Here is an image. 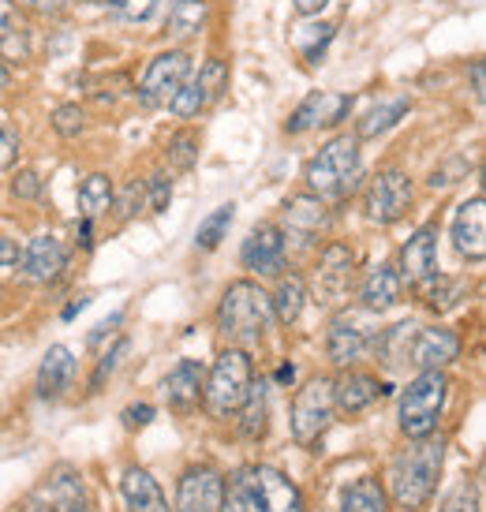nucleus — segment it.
<instances>
[{
	"mask_svg": "<svg viewBox=\"0 0 486 512\" xmlns=\"http://www.w3.org/2000/svg\"><path fill=\"white\" fill-rule=\"evenodd\" d=\"M221 512H303V494L285 471L247 464L221 490Z\"/></svg>",
	"mask_w": 486,
	"mask_h": 512,
	"instance_id": "nucleus-1",
	"label": "nucleus"
},
{
	"mask_svg": "<svg viewBox=\"0 0 486 512\" xmlns=\"http://www.w3.org/2000/svg\"><path fill=\"white\" fill-rule=\"evenodd\" d=\"M445 460V441L427 434V438H412L408 449L393 456L389 464V494L397 501V509L419 512L434 498V486L442 475Z\"/></svg>",
	"mask_w": 486,
	"mask_h": 512,
	"instance_id": "nucleus-2",
	"label": "nucleus"
},
{
	"mask_svg": "<svg viewBox=\"0 0 486 512\" xmlns=\"http://www.w3.org/2000/svg\"><path fill=\"white\" fill-rule=\"evenodd\" d=\"M273 322L270 296L255 281H232L217 307V329L232 348H251L266 337Z\"/></svg>",
	"mask_w": 486,
	"mask_h": 512,
	"instance_id": "nucleus-3",
	"label": "nucleus"
},
{
	"mask_svg": "<svg viewBox=\"0 0 486 512\" xmlns=\"http://www.w3.org/2000/svg\"><path fill=\"white\" fill-rule=\"evenodd\" d=\"M255 367L243 348H225L210 367V378H202V404L214 419H229L240 412V404L251 393Z\"/></svg>",
	"mask_w": 486,
	"mask_h": 512,
	"instance_id": "nucleus-4",
	"label": "nucleus"
},
{
	"mask_svg": "<svg viewBox=\"0 0 486 512\" xmlns=\"http://www.w3.org/2000/svg\"><path fill=\"white\" fill-rule=\"evenodd\" d=\"M303 180L311 187V195L318 199H333L352 191V184L359 180V139L356 135H337L307 161Z\"/></svg>",
	"mask_w": 486,
	"mask_h": 512,
	"instance_id": "nucleus-5",
	"label": "nucleus"
},
{
	"mask_svg": "<svg viewBox=\"0 0 486 512\" xmlns=\"http://www.w3.org/2000/svg\"><path fill=\"white\" fill-rule=\"evenodd\" d=\"M445 397H449V378L445 370H419L408 389L401 393V430L408 438H427L442 419Z\"/></svg>",
	"mask_w": 486,
	"mask_h": 512,
	"instance_id": "nucleus-6",
	"label": "nucleus"
},
{
	"mask_svg": "<svg viewBox=\"0 0 486 512\" xmlns=\"http://www.w3.org/2000/svg\"><path fill=\"white\" fill-rule=\"evenodd\" d=\"M378 326H374L371 311H341L333 314L326 333V359L333 367H352L374 348Z\"/></svg>",
	"mask_w": 486,
	"mask_h": 512,
	"instance_id": "nucleus-7",
	"label": "nucleus"
},
{
	"mask_svg": "<svg viewBox=\"0 0 486 512\" xmlns=\"http://www.w3.org/2000/svg\"><path fill=\"white\" fill-rule=\"evenodd\" d=\"M333 419V382L329 378H311L292 400V438L300 445H318Z\"/></svg>",
	"mask_w": 486,
	"mask_h": 512,
	"instance_id": "nucleus-8",
	"label": "nucleus"
},
{
	"mask_svg": "<svg viewBox=\"0 0 486 512\" xmlns=\"http://www.w3.org/2000/svg\"><path fill=\"white\" fill-rule=\"evenodd\" d=\"M408 206H412V180L401 169L378 172L367 187V199H363L371 225H397L408 214Z\"/></svg>",
	"mask_w": 486,
	"mask_h": 512,
	"instance_id": "nucleus-9",
	"label": "nucleus"
},
{
	"mask_svg": "<svg viewBox=\"0 0 486 512\" xmlns=\"http://www.w3.org/2000/svg\"><path fill=\"white\" fill-rule=\"evenodd\" d=\"M191 75V57L180 53V49H169V53H158L146 68L143 83H139V101L150 105V109H161L176 98V90L187 83Z\"/></svg>",
	"mask_w": 486,
	"mask_h": 512,
	"instance_id": "nucleus-10",
	"label": "nucleus"
},
{
	"mask_svg": "<svg viewBox=\"0 0 486 512\" xmlns=\"http://www.w3.org/2000/svg\"><path fill=\"white\" fill-rule=\"evenodd\" d=\"M352 247L348 243H326L322 255H318V270H315V296L318 303H341L348 296V285H352Z\"/></svg>",
	"mask_w": 486,
	"mask_h": 512,
	"instance_id": "nucleus-11",
	"label": "nucleus"
},
{
	"mask_svg": "<svg viewBox=\"0 0 486 512\" xmlns=\"http://www.w3.org/2000/svg\"><path fill=\"white\" fill-rule=\"evenodd\" d=\"M285 232L277 225H258L251 228V236L243 240V251H240V262L243 270L258 273V277H270V273H281L285 270Z\"/></svg>",
	"mask_w": 486,
	"mask_h": 512,
	"instance_id": "nucleus-12",
	"label": "nucleus"
},
{
	"mask_svg": "<svg viewBox=\"0 0 486 512\" xmlns=\"http://www.w3.org/2000/svg\"><path fill=\"white\" fill-rule=\"evenodd\" d=\"M352 109V98H344V94H329V90H315V94H307V98L296 105V113L285 120V131L288 135H303V131L311 128H333V124H341V116Z\"/></svg>",
	"mask_w": 486,
	"mask_h": 512,
	"instance_id": "nucleus-13",
	"label": "nucleus"
},
{
	"mask_svg": "<svg viewBox=\"0 0 486 512\" xmlns=\"http://www.w3.org/2000/svg\"><path fill=\"white\" fill-rule=\"evenodd\" d=\"M221 490L225 479L214 468H187L180 479V494H176V512H221Z\"/></svg>",
	"mask_w": 486,
	"mask_h": 512,
	"instance_id": "nucleus-14",
	"label": "nucleus"
},
{
	"mask_svg": "<svg viewBox=\"0 0 486 512\" xmlns=\"http://www.w3.org/2000/svg\"><path fill=\"white\" fill-rule=\"evenodd\" d=\"M68 266V251H64V243L57 236H34L27 243V251L19 258V270L27 281L34 285H49V281H57L60 273Z\"/></svg>",
	"mask_w": 486,
	"mask_h": 512,
	"instance_id": "nucleus-15",
	"label": "nucleus"
},
{
	"mask_svg": "<svg viewBox=\"0 0 486 512\" xmlns=\"http://www.w3.org/2000/svg\"><path fill=\"white\" fill-rule=\"evenodd\" d=\"M401 281L408 285H419L423 277L438 273V225H423L412 232V240L401 247Z\"/></svg>",
	"mask_w": 486,
	"mask_h": 512,
	"instance_id": "nucleus-16",
	"label": "nucleus"
},
{
	"mask_svg": "<svg viewBox=\"0 0 486 512\" xmlns=\"http://www.w3.org/2000/svg\"><path fill=\"white\" fill-rule=\"evenodd\" d=\"M453 247L468 262H483L486 258V202L483 195L468 199L453 217Z\"/></svg>",
	"mask_w": 486,
	"mask_h": 512,
	"instance_id": "nucleus-17",
	"label": "nucleus"
},
{
	"mask_svg": "<svg viewBox=\"0 0 486 512\" xmlns=\"http://www.w3.org/2000/svg\"><path fill=\"white\" fill-rule=\"evenodd\" d=\"M457 356H460V337L453 329H445V326L415 329L408 363H415L419 370H445Z\"/></svg>",
	"mask_w": 486,
	"mask_h": 512,
	"instance_id": "nucleus-18",
	"label": "nucleus"
},
{
	"mask_svg": "<svg viewBox=\"0 0 486 512\" xmlns=\"http://www.w3.org/2000/svg\"><path fill=\"white\" fill-rule=\"evenodd\" d=\"M281 217H285V228H281V232H288V236L296 243H303V247L315 243L318 232H326V225H329V210L318 195H296V199H288Z\"/></svg>",
	"mask_w": 486,
	"mask_h": 512,
	"instance_id": "nucleus-19",
	"label": "nucleus"
},
{
	"mask_svg": "<svg viewBox=\"0 0 486 512\" xmlns=\"http://www.w3.org/2000/svg\"><path fill=\"white\" fill-rule=\"evenodd\" d=\"M389 393V385H382L374 374L363 370H344L341 378L333 382V408H341L344 415L367 412L374 400H382Z\"/></svg>",
	"mask_w": 486,
	"mask_h": 512,
	"instance_id": "nucleus-20",
	"label": "nucleus"
},
{
	"mask_svg": "<svg viewBox=\"0 0 486 512\" xmlns=\"http://www.w3.org/2000/svg\"><path fill=\"white\" fill-rule=\"evenodd\" d=\"M202 378H206V374H202V363H195V359H180V363L165 374L161 393H165L172 412H191V408H199Z\"/></svg>",
	"mask_w": 486,
	"mask_h": 512,
	"instance_id": "nucleus-21",
	"label": "nucleus"
},
{
	"mask_svg": "<svg viewBox=\"0 0 486 512\" xmlns=\"http://www.w3.org/2000/svg\"><path fill=\"white\" fill-rule=\"evenodd\" d=\"M72 382H75L72 348H68V344H53V348L42 356V367H38V382H34V389H38V397L42 400H57L72 389Z\"/></svg>",
	"mask_w": 486,
	"mask_h": 512,
	"instance_id": "nucleus-22",
	"label": "nucleus"
},
{
	"mask_svg": "<svg viewBox=\"0 0 486 512\" xmlns=\"http://www.w3.org/2000/svg\"><path fill=\"white\" fill-rule=\"evenodd\" d=\"M38 490L53 501V509L57 512H90L83 475H79L75 468H68V464H60V468L49 471V479H45Z\"/></svg>",
	"mask_w": 486,
	"mask_h": 512,
	"instance_id": "nucleus-23",
	"label": "nucleus"
},
{
	"mask_svg": "<svg viewBox=\"0 0 486 512\" xmlns=\"http://www.w3.org/2000/svg\"><path fill=\"white\" fill-rule=\"evenodd\" d=\"M401 273H397V266H374L371 273H367V281H363V288H359V299H363V311L371 314H382L389 311L393 303H401Z\"/></svg>",
	"mask_w": 486,
	"mask_h": 512,
	"instance_id": "nucleus-24",
	"label": "nucleus"
},
{
	"mask_svg": "<svg viewBox=\"0 0 486 512\" xmlns=\"http://www.w3.org/2000/svg\"><path fill=\"white\" fill-rule=\"evenodd\" d=\"M120 494H124L128 512H169V501H165V494H161V486L154 483L150 471H143V468L124 471Z\"/></svg>",
	"mask_w": 486,
	"mask_h": 512,
	"instance_id": "nucleus-25",
	"label": "nucleus"
},
{
	"mask_svg": "<svg viewBox=\"0 0 486 512\" xmlns=\"http://www.w3.org/2000/svg\"><path fill=\"white\" fill-rule=\"evenodd\" d=\"M415 322H397V326L389 329H378V337H374V352H378V359L386 363L389 370H397L408 363V356H412V341H415Z\"/></svg>",
	"mask_w": 486,
	"mask_h": 512,
	"instance_id": "nucleus-26",
	"label": "nucleus"
},
{
	"mask_svg": "<svg viewBox=\"0 0 486 512\" xmlns=\"http://www.w3.org/2000/svg\"><path fill=\"white\" fill-rule=\"evenodd\" d=\"M270 307H273V318L285 322V326H292V322L300 318L303 307H307V281H303L300 273H288V277L277 281V292L270 296Z\"/></svg>",
	"mask_w": 486,
	"mask_h": 512,
	"instance_id": "nucleus-27",
	"label": "nucleus"
},
{
	"mask_svg": "<svg viewBox=\"0 0 486 512\" xmlns=\"http://www.w3.org/2000/svg\"><path fill=\"white\" fill-rule=\"evenodd\" d=\"M408 113H412V101H408V98L382 101V105H374L371 113L359 120L356 139H378V135H386L389 128H397Z\"/></svg>",
	"mask_w": 486,
	"mask_h": 512,
	"instance_id": "nucleus-28",
	"label": "nucleus"
},
{
	"mask_svg": "<svg viewBox=\"0 0 486 512\" xmlns=\"http://www.w3.org/2000/svg\"><path fill=\"white\" fill-rule=\"evenodd\" d=\"M240 434L247 441H258V438H266V427H270V404H266V385L262 382H251V393H247V400L240 404Z\"/></svg>",
	"mask_w": 486,
	"mask_h": 512,
	"instance_id": "nucleus-29",
	"label": "nucleus"
},
{
	"mask_svg": "<svg viewBox=\"0 0 486 512\" xmlns=\"http://www.w3.org/2000/svg\"><path fill=\"white\" fill-rule=\"evenodd\" d=\"M109 206H113V180H109L105 172H90L83 184H79V214H83L86 221H94V217H101Z\"/></svg>",
	"mask_w": 486,
	"mask_h": 512,
	"instance_id": "nucleus-30",
	"label": "nucleus"
},
{
	"mask_svg": "<svg viewBox=\"0 0 486 512\" xmlns=\"http://www.w3.org/2000/svg\"><path fill=\"white\" fill-rule=\"evenodd\" d=\"M341 512H389L386 486L378 483V479H356L344 490Z\"/></svg>",
	"mask_w": 486,
	"mask_h": 512,
	"instance_id": "nucleus-31",
	"label": "nucleus"
},
{
	"mask_svg": "<svg viewBox=\"0 0 486 512\" xmlns=\"http://www.w3.org/2000/svg\"><path fill=\"white\" fill-rule=\"evenodd\" d=\"M419 299L427 303L430 311H449V307H457L460 296H464V285L453 281V277H445V273H430L419 281Z\"/></svg>",
	"mask_w": 486,
	"mask_h": 512,
	"instance_id": "nucleus-32",
	"label": "nucleus"
},
{
	"mask_svg": "<svg viewBox=\"0 0 486 512\" xmlns=\"http://www.w3.org/2000/svg\"><path fill=\"white\" fill-rule=\"evenodd\" d=\"M206 0H176L169 12V34L172 38H195L206 27Z\"/></svg>",
	"mask_w": 486,
	"mask_h": 512,
	"instance_id": "nucleus-33",
	"label": "nucleus"
},
{
	"mask_svg": "<svg viewBox=\"0 0 486 512\" xmlns=\"http://www.w3.org/2000/svg\"><path fill=\"white\" fill-rule=\"evenodd\" d=\"M232 217H236V206H232V202H225V206H217L214 214L202 221L199 232H195V243H199V251H217V247H221V240L229 236Z\"/></svg>",
	"mask_w": 486,
	"mask_h": 512,
	"instance_id": "nucleus-34",
	"label": "nucleus"
},
{
	"mask_svg": "<svg viewBox=\"0 0 486 512\" xmlns=\"http://www.w3.org/2000/svg\"><path fill=\"white\" fill-rule=\"evenodd\" d=\"M165 157H169V169L191 172L195 161H199V135H195V131H176V135H169Z\"/></svg>",
	"mask_w": 486,
	"mask_h": 512,
	"instance_id": "nucleus-35",
	"label": "nucleus"
},
{
	"mask_svg": "<svg viewBox=\"0 0 486 512\" xmlns=\"http://www.w3.org/2000/svg\"><path fill=\"white\" fill-rule=\"evenodd\" d=\"M172 113L180 116V120H191V116H199L206 105H210V98H206V90L199 86V79H195V68H191V75H187V83L176 90V98L169 101Z\"/></svg>",
	"mask_w": 486,
	"mask_h": 512,
	"instance_id": "nucleus-36",
	"label": "nucleus"
},
{
	"mask_svg": "<svg viewBox=\"0 0 486 512\" xmlns=\"http://www.w3.org/2000/svg\"><path fill=\"white\" fill-rule=\"evenodd\" d=\"M195 79H199V86L206 90V98H210V105H214L221 94H225V86H229V64L225 60H206L199 72H195Z\"/></svg>",
	"mask_w": 486,
	"mask_h": 512,
	"instance_id": "nucleus-37",
	"label": "nucleus"
},
{
	"mask_svg": "<svg viewBox=\"0 0 486 512\" xmlns=\"http://www.w3.org/2000/svg\"><path fill=\"white\" fill-rule=\"evenodd\" d=\"M53 128H57L60 139H79L86 128V109L83 105H60L53 113Z\"/></svg>",
	"mask_w": 486,
	"mask_h": 512,
	"instance_id": "nucleus-38",
	"label": "nucleus"
},
{
	"mask_svg": "<svg viewBox=\"0 0 486 512\" xmlns=\"http://www.w3.org/2000/svg\"><path fill=\"white\" fill-rule=\"evenodd\" d=\"M143 199H146V187L139 184V180H131L120 195L113 191V206H116V217L120 221H128V217H135L139 214V206H143Z\"/></svg>",
	"mask_w": 486,
	"mask_h": 512,
	"instance_id": "nucleus-39",
	"label": "nucleus"
},
{
	"mask_svg": "<svg viewBox=\"0 0 486 512\" xmlns=\"http://www.w3.org/2000/svg\"><path fill=\"white\" fill-rule=\"evenodd\" d=\"M128 348H131L128 337H120V341L113 344V352H105V356H101L98 370H94V378H90V393H98L101 385H105V378H109V374L120 367V359L128 356Z\"/></svg>",
	"mask_w": 486,
	"mask_h": 512,
	"instance_id": "nucleus-40",
	"label": "nucleus"
},
{
	"mask_svg": "<svg viewBox=\"0 0 486 512\" xmlns=\"http://www.w3.org/2000/svg\"><path fill=\"white\" fill-rule=\"evenodd\" d=\"M146 191H150V210L154 214H165L172 202V180L165 172H154L150 180H146Z\"/></svg>",
	"mask_w": 486,
	"mask_h": 512,
	"instance_id": "nucleus-41",
	"label": "nucleus"
},
{
	"mask_svg": "<svg viewBox=\"0 0 486 512\" xmlns=\"http://www.w3.org/2000/svg\"><path fill=\"white\" fill-rule=\"evenodd\" d=\"M161 8V0H116V12L131 19V23H146V19H154Z\"/></svg>",
	"mask_w": 486,
	"mask_h": 512,
	"instance_id": "nucleus-42",
	"label": "nucleus"
},
{
	"mask_svg": "<svg viewBox=\"0 0 486 512\" xmlns=\"http://www.w3.org/2000/svg\"><path fill=\"white\" fill-rule=\"evenodd\" d=\"M27 53H30V45H27V30L19 27V30H12L8 38H0V60L8 64V60H27Z\"/></svg>",
	"mask_w": 486,
	"mask_h": 512,
	"instance_id": "nucleus-43",
	"label": "nucleus"
},
{
	"mask_svg": "<svg viewBox=\"0 0 486 512\" xmlns=\"http://www.w3.org/2000/svg\"><path fill=\"white\" fill-rule=\"evenodd\" d=\"M12 195L15 199H38V195H42V176L34 169H23L12 180Z\"/></svg>",
	"mask_w": 486,
	"mask_h": 512,
	"instance_id": "nucleus-44",
	"label": "nucleus"
},
{
	"mask_svg": "<svg viewBox=\"0 0 486 512\" xmlns=\"http://www.w3.org/2000/svg\"><path fill=\"white\" fill-rule=\"evenodd\" d=\"M442 512H483V509H479V498H475V490L460 486V490H453V494L445 498Z\"/></svg>",
	"mask_w": 486,
	"mask_h": 512,
	"instance_id": "nucleus-45",
	"label": "nucleus"
},
{
	"mask_svg": "<svg viewBox=\"0 0 486 512\" xmlns=\"http://www.w3.org/2000/svg\"><path fill=\"white\" fill-rule=\"evenodd\" d=\"M19 157V135L0 120V169H12Z\"/></svg>",
	"mask_w": 486,
	"mask_h": 512,
	"instance_id": "nucleus-46",
	"label": "nucleus"
},
{
	"mask_svg": "<svg viewBox=\"0 0 486 512\" xmlns=\"http://www.w3.org/2000/svg\"><path fill=\"white\" fill-rule=\"evenodd\" d=\"M23 27V12L15 0H0V38H8L12 30Z\"/></svg>",
	"mask_w": 486,
	"mask_h": 512,
	"instance_id": "nucleus-47",
	"label": "nucleus"
},
{
	"mask_svg": "<svg viewBox=\"0 0 486 512\" xmlns=\"http://www.w3.org/2000/svg\"><path fill=\"white\" fill-rule=\"evenodd\" d=\"M464 172H468V165H464V161H449V165H442V169L430 172V187H449V184H457L453 176H464Z\"/></svg>",
	"mask_w": 486,
	"mask_h": 512,
	"instance_id": "nucleus-48",
	"label": "nucleus"
},
{
	"mask_svg": "<svg viewBox=\"0 0 486 512\" xmlns=\"http://www.w3.org/2000/svg\"><path fill=\"white\" fill-rule=\"evenodd\" d=\"M120 419H124V427H128V430L146 427V423L154 419V408H150V404H131V408H124V415H120Z\"/></svg>",
	"mask_w": 486,
	"mask_h": 512,
	"instance_id": "nucleus-49",
	"label": "nucleus"
},
{
	"mask_svg": "<svg viewBox=\"0 0 486 512\" xmlns=\"http://www.w3.org/2000/svg\"><path fill=\"white\" fill-rule=\"evenodd\" d=\"M23 8H30V12L38 15H60L64 12V0H19Z\"/></svg>",
	"mask_w": 486,
	"mask_h": 512,
	"instance_id": "nucleus-50",
	"label": "nucleus"
},
{
	"mask_svg": "<svg viewBox=\"0 0 486 512\" xmlns=\"http://www.w3.org/2000/svg\"><path fill=\"white\" fill-rule=\"evenodd\" d=\"M19 512H57V509H53V501L45 498L42 490H34V494L23 501V509H19Z\"/></svg>",
	"mask_w": 486,
	"mask_h": 512,
	"instance_id": "nucleus-51",
	"label": "nucleus"
},
{
	"mask_svg": "<svg viewBox=\"0 0 486 512\" xmlns=\"http://www.w3.org/2000/svg\"><path fill=\"white\" fill-rule=\"evenodd\" d=\"M472 90H475V98L479 101L486 98V64L483 60H475L472 64Z\"/></svg>",
	"mask_w": 486,
	"mask_h": 512,
	"instance_id": "nucleus-52",
	"label": "nucleus"
},
{
	"mask_svg": "<svg viewBox=\"0 0 486 512\" xmlns=\"http://www.w3.org/2000/svg\"><path fill=\"white\" fill-rule=\"evenodd\" d=\"M12 262H19V247H15V240L0 236V266H12Z\"/></svg>",
	"mask_w": 486,
	"mask_h": 512,
	"instance_id": "nucleus-53",
	"label": "nucleus"
},
{
	"mask_svg": "<svg viewBox=\"0 0 486 512\" xmlns=\"http://www.w3.org/2000/svg\"><path fill=\"white\" fill-rule=\"evenodd\" d=\"M326 4H329V0H292V8H296L300 15H318Z\"/></svg>",
	"mask_w": 486,
	"mask_h": 512,
	"instance_id": "nucleus-54",
	"label": "nucleus"
},
{
	"mask_svg": "<svg viewBox=\"0 0 486 512\" xmlns=\"http://www.w3.org/2000/svg\"><path fill=\"white\" fill-rule=\"evenodd\" d=\"M292 378H296V367H292V363H285V367H281V370H277V382H292Z\"/></svg>",
	"mask_w": 486,
	"mask_h": 512,
	"instance_id": "nucleus-55",
	"label": "nucleus"
},
{
	"mask_svg": "<svg viewBox=\"0 0 486 512\" xmlns=\"http://www.w3.org/2000/svg\"><path fill=\"white\" fill-rule=\"evenodd\" d=\"M8 83H12V72H8V64L0 60V90H8Z\"/></svg>",
	"mask_w": 486,
	"mask_h": 512,
	"instance_id": "nucleus-56",
	"label": "nucleus"
},
{
	"mask_svg": "<svg viewBox=\"0 0 486 512\" xmlns=\"http://www.w3.org/2000/svg\"><path fill=\"white\" fill-rule=\"evenodd\" d=\"M86 303H90V299H75V303H72V307H68V311H64V318H75V314H79V311H83V307H86Z\"/></svg>",
	"mask_w": 486,
	"mask_h": 512,
	"instance_id": "nucleus-57",
	"label": "nucleus"
}]
</instances>
